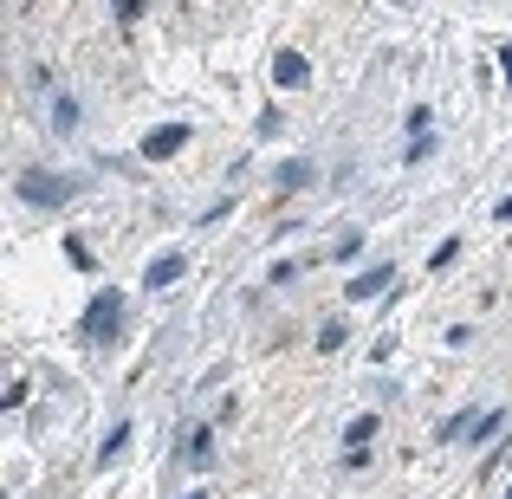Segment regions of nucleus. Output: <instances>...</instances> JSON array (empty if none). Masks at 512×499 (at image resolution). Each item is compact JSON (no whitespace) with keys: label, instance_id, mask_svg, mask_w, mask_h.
I'll use <instances>...</instances> for the list:
<instances>
[{"label":"nucleus","instance_id":"nucleus-7","mask_svg":"<svg viewBox=\"0 0 512 499\" xmlns=\"http://www.w3.org/2000/svg\"><path fill=\"white\" fill-rule=\"evenodd\" d=\"M273 85H279V91H305V85H312V59L286 46V52L273 59Z\"/></svg>","mask_w":512,"mask_h":499},{"label":"nucleus","instance_id":"nucleus-20","mask_svg":"<svg viewBox=\"0 0 512 499\" xmlns=\"http://www.w3.org/2000/svg\"><path fill=\"white\" fill-rule=\"evenodd\" d=\"M331 253H338V260L350 266V260H357V253H363V234H357V227H350V234H344V240H338V247H331Z\"/></svg>","mask_w":512,"mask_h":499},{"label":"nucleus","instance_id":"nucleus-21","mask_svg":"<svg viewBox=\"0 0 512 499\" xmlns=\"http://www.w3.org/2000/svg\"><path fill=\"white\" fill-rule=\"evenodd\" d=\"M428 156H435V137H415L409 150H402V163H428Z\"/></svg>","mask_w":512,"mask_h":499},{"label":"nucleus","instance_id":"nucleus-14","mask_svg":"<svg viewBox=\"0 0 512 499\" xmlns=\"http://www.w3.org/2000/svg\"><path fill=\"white\" fill-rule=\"evenodd\" d=\"M344 337H350V325H344V318H325V325H318V350L331 357V350H344Z\"/></svg>","mask_w":512,"mask_h":499},{"label":"nucleus","instance_id":"nucleus-1","mask_svg":"<svg viewBox=\"0 0 512 499\" xmlns=\"http://www.w3.org/2000/svg\"><path fill=\"white\" fill-rule=\"evenodd\" d=\"M117 337H124V292L98 286L91 305H85V318H78V344H85V350H111Z\"/></svg>","mask_w":512,"mask_h":499},{"label":"nucleus","instance_id":"nucleus-13","mask_svg":"<svg viewBox=\"0 0 512 499\" xmlns=\"http://www.w3.org/2000/svg\"><path fill=\"white\" fill-rule=\"evenodd\" d=\"M65 260H72L78 273H98V253H91V247H85L78 234H65Z\"/></svg>","mask_w":512,"mask_h":499},{"label":"nucleus","instance_id":"nucleus-17","mask_svg":"<svg viewBox=\"0 0 512 499\" xmlns=\"http://www.w3.org/2000/svg\"><path fill=\"white\" fill-rule=\"evenodd\" d=\"M227 214H234V195H221V201H208V208H201V221L195 227H221Z\"/></svg>","mask_w":512,"mask_h":499},{"label":"nucleus","instance_id":"nucleus-16","mask_svg":"<svg viewBox=\"0 0 512 499\" xmlns=\"http://www.w3.org/2000/svg\"><path fill=\"white\" fill-rule=\"evenodd\" d=\"M305 266H312V260H279V266H273V273H266V286H292V279H299V273H305Z\"/></svg>","mask_w":512,"mask_h":499},{"label":"nucleus","instance_id":"nucleus-18","mask_svg":"<svg viewBox=\"0 0 512 499\" xmlns=\"http://www.w3.org/2000/svg\"><path fill=\"white\" fill-rule=\"evenodd\" d=\"M454 260H461V240H441V247L428 253V273H441V266H454Z\"/></svg>","mask_w":512,"mask_h":499},{"label":"nucleus","instance_id":"nucleus-4","mask_svg":"<svg viewBox=\"0 0 512 499\" xmlns=\"http://www.w3.org/2000/svg\"><path fill=\"white\" fill-rule=\"evenodd\" d=\"M389 286H396V266H389V260H376V266H363V273H350V305H357V299H383V292Z\"/></svg>","mask_w":512,"mask_h":499},{"label":"nucleus","instance_id":"nucleus-2","mask_svg":"<svg viewBox=\"0 0 512 499\" xmlns=\"http://www.w3.org/2000/svg\"><path fill=\"white\" fill-rule=\"evenodd\" d=\"M13 188H20L26 208L59 214V208H72V201H78V188H85V182H78V175H52V169H20V182H13Z\"/></svg>","mask_w":512,"mask_h":499},{"label":"nucleus","instance_id":"nucleus-9","mask_svg":"<svg viewBox=\"0 0 512 499\" xmlns=\"http://www.w3.org/2000/svg\"><path fill=\"white\" fill-rule=\"evenodd\" d=\"M46 124H52V137H78V98H52V111H46Z\"/></svg>","mask_w":512,"mask_h":499},{"label":"nucleus","instance_id":"nucleus-8","mask_svg":"<svg viewBox=\"0 0 512 499\" xmlns=\"http://www.w3.org/2000/svg\"><path fill=\"white\" fill-rule=\"evenodd\" d=\"M506 428H512V415L506 409H487V415H474V428H467L461 441H467V448H487V441H500Z\"/></svg>","mask_w":512,"mask_h":499},{"label":"nucleus","instance_id":"nucleus-10","mask_svg":"<svg viewBox=\"0 0 512 499\" xmlns=\"http://www.w3.org/2000/svg\"><path fill=\"white\" fill-rule=\"evenodd\" d=\"M124 448H130V422H117L111 435H104V448H98V467H117V461H124Z\"/></svg>","mask_w":512,"mask_h":499},{"label":"nucleus","instance_id":"nucleus-15","mask_svg":"<svg viewBox=\"0 0 512 499\" xmlns=\"http://www.w3.org/2000/svg\"><path fill=\"white\" fill-rule=\"evenodd\" d=\"M402 124H409V143H415V137H428V124H435V111H428V104H409V117H402Z\"/></svg>","mask_w":512,"mask_h":499},{"label":"nucleus","instance_id":"nucleus-11","mask_svg":"<svg viewBox=\"0 0 512 499\" xmlns=\"http://www.w3.org/2000/svg\"><path fill=\"white\" fill-rule=\"evenodd\" d=\"M208 454H214V428H201L195 422V435L182 441V461H195V467H208Z\"/></svg>","mask_w":512,"mask_h":499},{"label":"nucleus","instance_id":"nucleus-25","mask_svg":"<svg viewBox=\"0 0 512 499\" xmlns=\"http://www.w3.org/2000/svg\"><path fill=\"white\" fill-rule=\"evenodd\" d=\"M506 499H512V487H506Z\"/></svg>","mask_w":512,"mask_h":499},{"label":"nucleus","instance_id":"nucleus-3","mask_svg":"<svg viewBox=\"0 0 512 499\" xmlns=\"http://www.w3.org/2000/svg\"><path fill=\"white\" fill-rule=\"evenodd\" d=\"M188 137H195L188 124H163V130H150V137H143V163H169V156H182V150H188Z\"/></svg>","mask_w":512,"mask_h":499},{"label":"nucleus","instance_id":"nucleus-6","mask_svg":"<svg viewBox=\"0 0 512 499\" xmlns=\"http://www.w3.org/2000/svg\"><path fill=\"white\" fill-rule=\"evenodd\" d=\"M182 273H188V253H175V247H169V253H156V260L143 266V292H169Z\"/></svg>","mask_w":512,"mask_h":499},{"label":"nucleus","instance_id":"nucleus-12","mask_svg":"<svg viewBox=\"0 0 512 499\" xmlns=\"http://www.w3.org/2000/svg\"><path fill=\"white\" fill-rule=\"evenodd\" d=\"M376 428H383L376 415H357V422L344 428V454H350V448H370V441H376Z\"/></svg>","mask_w":512,"mask_h":499},{"label":"nucleus","instance_id":"nucleus-5","mask_svg":"<svg viewBox=\"0 0 512 499\" xmlns=\"http://www.w3.org/2000/svg\"><path fill=\"white\" fill-rule=\"evenodd\" d=\"M312 182H318L312 156H286V163L273 169V195H299V188H312Z\"/></svg>","mask_w":512,"mask_h":499},{"label":"nucleus","instance_id":"nucleus-19","mask_svg":"<svg viewBox=\"0 0 512 499\" xmlns=\"http://www.w3.org/2000/svg\"><path fill=\"white\" fill-rule=\"evenodd\" d=\"M253 130H260V137H279V130H286V111H279V104H266V111H260V124H253Z\"/></svg>","mask_w":512,"mask_h":499},{"label":"nucleus","instance_id":"nucleus-23","mask_svg":"<svg viewBox=\"0 0 512 499\" xmlns=\"http://www.w3.org/2000/svg\"><path fill=\"white\" fill-rule=\"evenodd\" d=\"M493 221H512V195H506V201H500V214H493Z\"/></svg>","mask_w":512,"mask_h":499},{"label":"nucleus","instance_id":"nucleus-22","mask_svg":"<svg viewBox=\"0 0 512 499\" xmlns=\"http://www.w3.org/2000/svg\"><path fill=\"white\" fill-rule=\"evenodd\" d=\"M500 72H506V85H512V46H500Z\"/></svg>","mask_w":512,"mask_h":499},{"label":"nucleus","instance_id":"nucleus-24","mask_svg":"<svg viewBox=\"0 0 512 499\" xmlns=\"http://www.w3.org/2000/svg\"><path fill=\"white\" fill-rule=\"evenodd\" d=\"M182 499H208V493H201V487H195V493H182Z\"/></svg>","mask_w":512,"mask_h":499}]
</instances>
